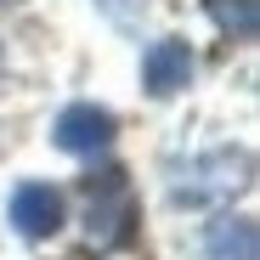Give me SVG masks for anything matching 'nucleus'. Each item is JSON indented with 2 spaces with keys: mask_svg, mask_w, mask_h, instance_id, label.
<instances>
[{
  "mask_svg": "<svg viewBox=\"0 0 260 260\" xmlns=\"http://www.w3.org/2000/svg\"><path fill=\"white\" fill-rule=\"evenodd\" d=\"M249 153L243 147H215L204 158H192L181 176H176V198L181 204H209V198H232L249 187Z\"/></svg>",
  "mask_w": 260,
  "mask_h": 260,
  "instance_id": "1",
  "label": "nucleus"
},
{
  "mask_svg": "<svg viewBox=\"0 0 260 260\" xmlns=\"http://www.w3.org/2000/svg\"><path fill=\"white\" fill-rule=\"evenodd\" d=\"M85 238L96 249H113L130 238V221H136V204H130V187H124V170H102V176L85 181Z\"/></svg>",
  "mask_w": 260,
  "mask_h": 260,
  "instance_id": "2",
  "label": "nucleus"
},
{
  "mask_svg": "<svg viewBox=\"0 0 260 260\" xmlns=\"http://www.w3.org/2000/svg\"><path fill=\"white\" fill-rule=\"evenodd\" d=\"M51 142H57L62 153H102V147L113 142V113L96 108V102H74V108L57 113Z\"/></svg>",
  "mask_w": 260,
  "mask_h": 260,
  "instance_id": "3",
  "label": "nucleus"
},
{
  "mask_svg": "<svg viewBox=\"0 0 260 260\" xmlns=\"http://www.w3.org/2000/svg\"><path fill=\"white\" fill-rule=\"evenodd\" d=\"M187 79H192V46L187 40H153L142 57V85L153 96H176L187 91Z\"/></svg>",
  "mask_w": 260,
  "mask_h": 260,
  "instance_id": "4",
  "label": "nucleus"
},
{
  "mask_svg": "<svg viewBox=\"0 0 260 260\" xmlns=\"http://www.w3.org/2000/svg\"><path fill=\"white\" fill-rule=\"evenodd\" d=\"M12 226L23 238H51L62 226V192L46 187V181H23L12 192Z\"/></svg>",
  "mask_w": 260,
  "mask_h": 260,
  "instance_id": "5",
  "label": "nucleus"
},
{
  "mask_svg": "<svg viewBox=\"0 0 260 260\" xmlns=\"http://www.w3.org/2000/svg\"><path fill=\"white\" fill-rule=\"evenodd\" d=\"M209 260H254V221L249 215H215L204 232Z\"/></svg>",
  "mask_w": 260,
  "mask_h": 260,
  "instance_id": "6",
  "label": "nucleus"
},
{
  "mask_svg": "<svg viewBox=\"0 0 260 260\" xmlns=\"http://www.w3.org/2000/svg\"><path fill=\"white\" fill-rule=\"evenodd\" d=\"M204 6H209V17L226 34H238V40L254 34V0H204Z\"/></svg>",
  "mask_w": 260,
  "mask_h": 260,
  "instance_id": "7",
  "label": "nucleus"
},
{
  "mask_svg": "<svg viewBox=\"0 0 260 260\" xmlns=\"http://www.w3.org/2000/svg\"><path fill=\"white\" fill-rule=\"evenodd\" d=\"M0 6H17V0H0Z\"/></svg>",
  "mask_w": 260,
  "mask_h": 260,
  "instance_id": "8",
  "label": "nucleus"
},
{
  "mask_svg": "<svg viewBox=\"0 0 260 260\" xmlns=\"http://www.w3.org/2000/svg\"><path fill=\"white\" fill-rule=\"evenodd\" d=\"M0 62H6V57H0Z\"/></svg>",
  "mask_w": 260,
  "mask_h": 260,
  "instance_id": "9",
  "label": "nucleus"
}]
</instances>
